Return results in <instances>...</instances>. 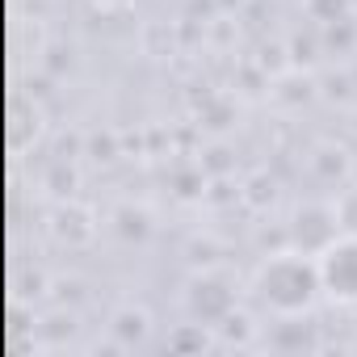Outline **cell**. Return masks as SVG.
<instances>
[{"label":"cell","mask_w":357,"mask_h":357,"mask_svg":"<svg viewBox=\"0 0 357 357\" xmlns=\"http://www.w3.org/2000/svg\"><path fill=\"white\" fill-rule=\"evenodd\" d=\"M252 294L265 311L282 315V319H298L307 315L324 286H319V265L311 252H298V248H286V252H273L257 265L252 273Z\"/></svg>","instance_id":"cell-1"},{"label":"cell","mask_w":357,"mask_h":357,"mask_svg":"<svg viewBox=\"0 0 357 357\" xmlns=\"http://www.w3.org/2000/svg\"><path fill=\"white\" fill-rule=\"evenodd\" d=\"M319 286H324V298L340 303V307H357V236H336L319 257Z\"/></svg>","instance_id":"cell-2"},{"label":"cell","mask_w":357,"mask_h":357,"mask_svg":"<svg viewBox=\"0 0 357 357\" xmlns=\"http://www.w3.org/2000/svg\"><path fill=\"white\" fill-rule=\"evenodd\" d=\"M185 311L206 328H223L236 315V282L223 273H198L185 286Z\"/></svg>","instance_id":"cell-3"},{"label":"cell","mask_w":357,"mask_h":357,"mask_svg":"<svg viewBox=\"0 0 357 357\" xmlns=\"http://www.w3.org/2000/svg\"><path fill=\"white\" fill-rule=\"evenodd\" d=\"M340 236V215L332 206H319V202H307L294 211V227H290V240L298 252H311L319 257L332 240Z\"/></svg>","instance_id":"cell-4"},{"label":"cell","mask_w":357,"mask_h":357,"mask_svg":"<svg viewBox=\"0 0 357 357\" xmlns=\"http://www.w3.org/2000/svg\"><path fill=\"white\" fill-rule=\"evenodd\" d=\"M109 332H114V340H118L122 349H135V344L147 340V332H151V315H147L143 307H118L114 319H109Z\"/></svg>","instance_id":"cell-5"},{"label":"cell","mask_w":357,"mask_h":357,"mask_svg":"<svg viewBox=\"0 0 357 357\" xmlns=\"http://www.w3.org/2000/svg\"><path fill=\"white\" fill-rule=\"evenodd\" d=\"M168 344H172V349H206V344H211V328L194 319V324H185L181 332H172Z\"/></svg>","instance_id":"cell-6"},{"label":"cell","mask_w":357,"mask_h":357,"mask_svg":"<svg viewBox=\"0 0 357 357\" xmlns=\"http://www.w3.org/2000/svg\"><path fill=\"white\" fill-rule=\"evenodd\" d=\"M97 5H118V0H97Z\"/></svg>","instance_id":"cell-7"}]
</instances>
